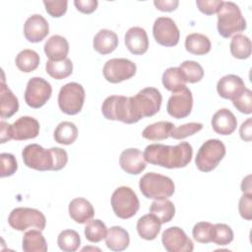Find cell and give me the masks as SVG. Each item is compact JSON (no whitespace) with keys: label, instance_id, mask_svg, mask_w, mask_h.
Masks as SVG:
<instances>
[{"label":"cell","instance_id":"cell-1","mask_svg":"<svg viewBox=\"0 0 252 252\" xmlns=\"http://www.w3.org/2000/svg\"><path fill=\"white\" fill-rule=\"evenodd\" d=\"M144 158L146 162L166 168L185 167L192 158L193 149L187 142H181L176 146L152 144L146 147Z\"/></svg>","mask_w":252,"mask_h":252},{"label":"cell","instance_id":"cell-2","mask_svg":"<svg viewBox=\"0 0 252 252\" xmlns=\"http://www.w3.org/2000/svg\"><path fill=\"white\" fill-rule=\"evenodd\" d=\"M22 158L25 165L39 171L60 170L68 161L65 150L56 147L46 150L38 144L26 146L22 152Z\"/></svg>","mask_w":252,"mask_h":252},{"label":"cell","instance_id":"cell-3","mask_svg":"<svg viewBox=\"0 0 252 252\" xmlns=\"http://www.w3.org/2000/svg\"><path fill=\"white\" fill-rule=\"evenodd\" d=\"M130 109L134 122H138L144 117H150L158 113L160 109L162 96L156 88H145L136 95L129 96Z\"/></svg>","mask_w":252,"mask_h":252},{"label":"cell","instance_id":"cell-4","mask_svg":"<svg viewBox=\"0 0 252 252\" xmlns=\"http://www.w3.org/2000/svg\"><path fill=\"white\" fill-rule=\"evenodd\" d=\"M218 32L228 38L246 29V21L239 7L233 2H223L218 11Z\"/></svg>","mask_w":252,"mask_h":252},{"label":"cell","instance_id":"cell-5","mask_svg":"<svg viewBox=\"0 0 252 252\" xmlns=\"http://www.w3.org/2000/svg\"><path fill=\"white\" fill-rule=\"evenodd\" d=\"M140 191L148 199H167L175 191L173 181L165 176L156 172H149L142 176L139 182Z\"/></svg>","mask_w":252,"mask_h":252},{"label":"cell","instance_id":"cell-6","mask_svg":"<svg viewBox=\"0 0 252 252\" xmlns=\"http://www.w3.org/2000/svg\"><path fill=\"white\" fill-rule=\"evenodd\" d=\"M225 146L219 139L206 141L199 149L195 163L197 168L203 172H210L215 169L225 156Z\"/></svg>","mask_w":252,"mask_h":252},{"label":"cell","instance_id":"cell-7","mask_svg":"<svg viewBox=\"0 0 252 252\" xmlns=\"http://www.w3.org/2000/svg\"><path fill=\"white\" fill-rule=\"evenodd\" d=\"M111 207L116 217L127 220L137 214L140 202L136 193L130 187L120 186L112 193Z\"/></svg>","mask_w":252,"mask_h":252},{"label":"cell","instance_id":"cell-8","mask_svg":"<svg viewBox=\"0 0 252 252\" xmlns=\"http://www.w3.org/2000/svg\"><path fill=\"white\" fill-rule=\"evenodd\" d=\"M9 225L19 231H24L30 227L43 230L46 224L44 215L32 208H16L12 210L8 217Z\"/></svg>","mask_w":252,"mask_h":252},{"label":"cell","instance_id":"cell-9","mask_svg":"<svg viewBox=\"0 0 252 252\" xmlns=\"http://www.w3.org/2000/svg\"><path fill=\"white\" fill-rule=\"evenodd\" d=\"M85 90L82 85L71 82L64 85L58 94V105L68 115L78 114L84 105Z\"/></svg>","mask_w":252,"mask_h":252},{"label":"cell","instance_id":"cell-10","mask_svg":"<svg viewBox=\"0 0 252 252\" xmlns=\"http://www.w3.org/2000/svg\"><path fill=\"white\" fill-rule=\"evenodd\" d=\"M102 115L108 120L121 121L126 124H133L134 119L130 109L129 96L110 95L107 96L101 105Z\"/></svg>","mask_w":252,"mask_h":252},{"label":"cell","instance_id":"cell-11","mask_svg":"<svg viewBox=\"0 0 252 252\" xmlns=\"http://www.w3.org/2000/svg\"><path fill=\"white\" fill-rule=\"evenodd\" d=\"M136 64L126 58H112L103 66L102 73L105 80L117 84L131 79L136 74Z\"/></svg>","mask_w":252,"mask_h":252},{"label":"cell","instance_id":"cell-12","mask_svg":"<svg viewBox=\"0 0 252 252\" xmlns=\"http://www.w3.org/2000/svg\"><path fill=\"white\" fill-rule=\"evenodd\" d=\"M52 94L51 85L42 78L33 77L29 80L25 91L26 103L32 108L43 106Z\"/></svg>","mask_w":252,"mask_h":252},{"label":"cell","instance_id":"cell-13","mask_svg":"<svg viewBox=\"0 0 252 252\" xmlns=\"http://www.w3.org/2000/svg\"><path fill=\"white\" fill-rule=\"evenodd\" d=\"M153 34L156 41L162 46L171 47L179 42V30L174 21L168 17H159L155 21Z\"/></svg>","mask_w":252,"mask_h":252},{"label":"cell","instance_id":"cell-14","mask_svg":"<svg viewBox=\"0 0 252 252\" xmlns=\"http://www.w3.org/2000/svg\"><path fill=\"white\" fill-rule=\"evenodd\" d=\"M161 242L168 252H191L194 249L192 240L178 226L166 228L162 232Z\"/></svg>","mask_w":252,"mask_h":252},{"label":"cell","instance_id":"cell-15","mask_svg":"<svg viewBox=\"0 0 252 252\" xmlns=\"http://www.w3.org/2000/svg\"><path fill=\"white\" fill-rule=\"evenodd\" d=\"M193 107V96L192 93L188 88L175 92L168 98L166 104L167 113L176 119L187 117Z\"/></svg>","mask_w":252,"mask_h":252},{"label":"cell","instance_id":"cell-16","mask_svg":"<svg viewBox=\"0 0 252 252\" xmlns=\"http://www.w3.org/2000/svg\"><path fill=\"white\" fill-rule=\"evenodd\" d=\"M49 32L48 22L41 15L34 14L29 17L24 25L25 37L30 42H39Z\"/></svg>","mask_w":252,"mask_h":252},{"label":"cell","instance_id":"cell-17","mask_svg":"<svg viewBox=\"0 0 252 252\" xmlns=\"http://www.w3.org/2000/svg\"><path fill=\"white\" fill-rule=\"evenodd\" d=\"M119 164L126 173L133 175L140 174L147 166L144 154L135 148L126 149L121 153Z\"/></svg>","mask_w":252,"mask_h":252},{"label":"cell","instance_id":"cell-18","mask_svg":"<svg viewBox=\"0 0 252 252\" xmlns=\"http://www.w3.org/2000/svg\"><path fill=\"white\" fill-rule=\"evenodd\" d=\"M12 132L16 141L33 139L39 134V123L33 117L22 116L12 124Z\"/></svg>","mask_w":252,"mask_h":252},{"label":"cell","instance_id":"cell-19","mask_svg":"<svg viewBox=\"0 0 252 252\" xmlns=\"http://www.w3.org/2000/svg\"><path fill=\"white\" fill-rule=\"evenodd\" d=\"M127 49L134 55H142L149 48V38L146 31L140 27L130 28L124 36Z\"/></svg>","mask_w":252,"mask_h":252},{"label":"cell","instance_id":"cell-20","mask_svg":"<svg viewBox=\"0 0 252 252\" xmlns=\"http://www.w3.org/2000/svg\"><path fill=\"white\" fill-rule=\"evenodd\" d=\"M245 84L243 80L236 75H226L220 78L217 84L218 94L225 99H234L244 90Z\"/></svg>","mask_w":252,"mask_h":252},{"label":"cell","instance_id":"cell-21","mask_svg":"<svg viewBox=\"0 0 252 252\" xmlns=\"http://www.w3.org/2000/svg\"><path fill=\"white\" fill-rule=\"evenodd\" d=\"M237 126V120L234 114L227 108L219 109L212 118V127L220 135L232 134Z\"/></svg>","mask_w":252,"mask_h":252},{"label":"cell","instance_id":"cell-22","mask_svg":"<svg viewBox=\"0 0 252 252\" xmlns=\"http://www.w3.org/2000/svg\"><path fill=\"white\" fill-rule=\"evenodd\" d=\"M69 216L78 223H86L94 216L93 205L85 198H75L69 204Z\"/></svg>","mask_w":252,"mask_h":252},{"label":"cell","instance_id":"cell-23","mask_svg":"<svg viewBox=\"0 0 252 252\" xmlns=\"http://www.w3.org/2000/svg\"><path fill=\"white\" fill-rule=\"evenodd\" d=\"M69 43L64 36L54 34L50 36L44 44V53L52 61H61L67 58Z\"/></svg>","mask_w":252,"mask_h":252},{"label":"cell","instance_id":"cell-24","mask_svg":"<svg viewBox=\"0 0 252 252\" xmlns=\"http://www.w3.org/2000/svg\"><path fill=\"white\" fill-rule=\"evenodd\" d=\"M93 45L94 50L99 54H109L116 49L118 45V36L110 30H100L94 35Z\"/></svg>","mask_w":252,"mask_h":252},{"label":"cell","instance_id":"cell-25","mask_svg":"<svg viewBox=\"0 0 252 252\" xmlns=\"http://www.w3.org/2000/svg\"><path fill=\"white\" fill-rule=\"evenodd\" d=\"M130 243V236L126 229L122 226L114 225L107 230L105 236V244L111 251H123Z\"/></svg>","mask_w":252,"mask_h":252},{"label":"cell","instance_id":"cell-26","mask_svg":"<svg viewBox=\"0 0 252 252\" xmlns=\"http://www.w3.org/2000/svg\"><path fill=\"white\" fill-rule=\"evenodd\" d=\"M160 221L150 213L138 220L137 231L141 238L146 240H154L160 231Z\"/></svg>","mask_w":252,"mask_h":252},{"label":"cell","instance_id":"cell-27","mask_svg":"<svg viewBox=\"0 0 252 252\" xmlns=\"http://www.w3.org/2000/svg\"><path fill=\"white\" fill-rule=\"evenodd\" d=\"M19 109V101L12 91L2 80L0 86V116L1 118L12 117Z\"/></svg>","mask_w":252,"mask_h":252},{"label":"cell","instance_id":"cell-28","mask_svg":"<svg viewBox=\"0 0 252 252\" xmlns=\"http://www.w3.org/2000/svg\"><path fill=\"white\" fill-rule=\"evenodd\" d=\"M22 248L25 252H46L47 243L39 229H31L24 234Z\"/></svg>","mask_w":252,"mask_h":252},{"label":"cell","instance_id":"cell-29","mask_svg":"<svg viewBox=\"0 0 252 252\" xmlns=\"http://www.w3.org/2000/svg\"><path fill=\"white\" fill-rule=\"evenodd\" d=\"M174 128V124L169 121H158L147 126L142 136L150 141H160L170 137V133Z\"/></svg>","mask_w":252,"mask_h":252},{"label":"cell","instance_id":"cell-30","mask_svg":"<svg viewBox=\"0 0 252 252\" xmlns=\"http://www.w3.org/2000/svg\"><path fill=\"white\" fill-rule=\"evenodd\" d=\"M163 87L172 93L178 92L186 87V79L179 67L167 68L162 74Z\"/></svg>","mask_w":252,"mask_h":252},{"label":"cell","instance_id":"cell-31","mask_svg":"<svg viewBox=\"0 0 252 252\" xmlns=\"http://www.w3.org/2000/svg\"><path fill=\"white\" fill-rule=\"evenodd\" d=\"M185 48L194 55H205L211 50V41L205 34L190 33L185 38Z\"/></svg>","mask_w":252,"mask_h":252},{"label":"cell","instance_id":"cell-32","mask_svg":"<svg viewBox=\"0 0 252 252\" xmlns=\"http://www.w3.org/2000/svg\"><path fill=\"white\" fill-rule=\"evenodd\" d=\"M150 213L153 214L160 223H166L173 219L175 215V207L170 200L158 199L151 204Z\"/></svg>","mask_w":252,"mask_h":252},{"label":"cell","instance_id":"cell-33","mask_svg":"<svg viewBox=\"0 0 252 252\" xmlns=\"http://www.w3.org/2000/svg\"><path fill=\"white\" fill-rule=\"evenodd\" d=\"M78 137L77 126L70 121H63L57 125L54 130L53 138L55 142L62 145L73 144Z\"/></svg>","mask_w":252,"mask_h":252},{"label":"cell","instance_id":"cell-34","mask_svg":"<svg viewBox=\"0 0 252 252\" xmlns=\"http://www.w3.org/2000/svg\"><path fill=\"white\" fill-rule=\"evenodd\" d=\"M39 55L32 49H24L18 53L15 62L18 69L24 73L34 71L39 65Z\"/></svg>","mask_w":252,"mask_h":252},{"label":"cell","instance_id":"cell-35","mask_svg":"<svg viewBox=\"0 0 252 252\" xmlns=\"http://www.w3.org/2000/svg\"><path fill=\"white\" fill-rule=\"evenodd\" d=\"M45 70L50 77L56 80H62L69 77L72 74L73 63L69 58H66L61 61L48 60L45 64Z\"/></svg>","mask_w":252,"mask_h":252},{"label":"cell","instance_id":"cell-36","mask_svg":"<svg viewBox=\"0 0 252 252\" xmlns=\"http://www.w3.org/2000/svg\"><path fill=\"white\" fill-rule=\"evenodd\" d=\"M229 48L234 58L247 59L251 55V40L244 34H235L230 41Z\"/></svg>","mask_w":252,"mask_h":252},{"label":"cell","instance_id":"cell-37","mask_svg":"<svg viewBox=\"0 0 252 252\" xmlns=\"http://www.w3.org/2000/svg\"><path fill=\"white\" fill-rule=\"evenodd\" d=\"M57 244L62 251L74 252L79 249L81 244V238L76 230L65 229L59 233L57 238Z\"/></svg>","mask_w":252,"mask_h":252},{"label":"cell","instance_id":"cell-38","mask_svg":"<svg viewBox=\"0 0 252 252\" xmlns=\"http://www.w3.org/2000/svg\"><path fill=\"white\" fill-rule=\"evenodd\" d=\"M107 227L100 220H90L85 227L86 238L93 243H97L105 238Z\"/></svg>","mask_w":252,"mask_h":252},{"label":"cell","instance_id":"cell-39","mask_svg":"<svg viewBox=\"0 0 252 252\" xmlns=\"http://www.w3.org/2000/svg\"><path fill=\"white\" fill-rule=\"evenodd\" d=\"M179 68L182 71L187 83L194 84L200 82L204 77L203 67L195 61L186 60L180 64Z\"/></svg>","mask_w":252,"mask_h":252},{"label":"cell","instance_id":"cell-40","mask_svg":"<svg viewBox=\"0 0 252 252\" xmlns=\"http://www.w3.org/2000/svg\"><path fill=\"white\" fill-rule=\"evenodd\" d=\"M233 240V231L225 223H216L214 224L213 238L212 242L223 246L229 244Z\"/></svg>","mask_w":252,"mask_h":252},{"label":"cell","instance_id":"cell-41","mask_svg":"<svg viewBox=\"0 0 252 252\" xmlns=\"http://www.w3.org/2000/svg\"><path fill=\"white\" fill-rule=\"evenodd\" d=\"M213 230L214 224L208 221H200L194 225L192 235L193 238L199 243H210L212 242L213 238Z\"/></svg>","mask_w":252,"mask_h":252},{"label":"cell","instance_id":"cell-42","mask_svg":"<svg viewBox=\"0 0 252 252\" xmlns=\"http://www.w3.org/2000/svg\"><path fill=\"white\" fill-rule=\"evenodd\" d=\"M203 128V124L199 122H190L187 124L180 125L179 127H174L170 133V137L175 140H182L186 137L192 136Z\"/></svg>","mask_w":252,"mask_h":252},{"label":"cell","instance_id":"cell-43","mask_svg":"<svg viewBox=\"0 0 252 252\" xmlns=\"http://www.w3.org/2000/svg\"><path fill=\"white\" fill-rule=\"evenodd\" d=\"M234 107L244 114H251L252 112V92L245 89L237 97L232 99Z\"/></svg>","mask_w":252,"mask_h":252},{"label":"cell","instance_id":"cell-44","mask_svg":"<svg viewBox=\"0 0 252 252\" xmlns=\"http://www.w3.org/2000/svg\"><path fill=\"white\" fill-rule=\"evenodd\" d=\"M1 160V177H7L13 175L18 169V163L16 158L9 153H2L0 155Z\"/></svg>","mask_w":252,"mask_h":252},{"label":"cell","instance_id":"cell-45","mask_svg":"<svg viewBox=\"0 0 252 252\" xmlns=\"http://www.w3.org/2000/svg\"><path fill=\"white\" fill-rule=\"evenodd\" d=\"M46 12L53 18H59L63 16L67 11L68 1H43Z\"/></svg>","mask_w":252,"mask_h":252},{"label":"cell","instance_id":"cell-46","mask_svg":"<svg viewBox=\"0 0 252 252\" xmlns=\"http://www.w3.org/2000/svg\"><path fill=\"white\" fill-rule=\"evenodd\" d=\"M238 211L244 220H250L252 219V194H243L240 197Z\"/></svg>","mask_w":252,"mask_h":252},{"label":"cell","instance_id":"cell-47","mask_svg":"<svg viewBox=\"0 0 252 252\" xmlns=\"http://www.w3.org/2000/svg\"><path fill=\"white\" fill-rule=\"evenodd\" d=\"M221 0H197L196 4L198 9L205 15H213L218 13L219 9L222 5Z\"/></svg>","mask_w":252,"mask_h":252},{"label":"cell","instance_id":"cell-48","mask_svg":"<svg viewBox=\"0 0 252 252\" xmlns=\"http://www.w3.org/2000/svg\"><path fill=\"white\" fill-rule=\"evenodd\" d=\"M98 2L96 0H75L74 5L77 10L84 14H91L97 8Z\"/></svg>","mask_w":252,"mask_h":252},{"label":"cell","instance_id":"cell-49","mask_svg":"<svg viewBox=\"0 0 252 252\" xmlns=\"http://www.w3.org/2000/svg\"><path fill=\"white\" fill-rule=\"evenodd\" d=\"M154 4L156 6V8L159 11H162V12H171V11H174L179 2L177 0H156L154 1Z\"/></svg>","mask_w":252,"mask_h":252},{"label":"cell","instance_id":"cell-50","mask_svg":"<svg viewBox=\"0 0 252 252\" xmlns=\"http://www.w3.org/2000/svg\"><path fill=\"white\" fill-rule=\"evenodd\" d=\"M239 135L240 138L245 142H250L252 139V125H251V118H248L244 121L240 128H239Z\"/></svg>","mask_w":252,"mask_h":252},{"label":"cell","instance_id":"cell-51","mask_svg":"<svg viewBox=\"0 0 252 252\" xmlns=\"http://www.w3.org/2000/svg\"><path fill=\"white\" fill-rule=\"evenodd\" d=\"M0 128H1V132H0V143L1 144H4L13 139V132H12L11 124H9L5 121H1Z\"/></svg>","mask_w":252,"mask_h":252},{"label":"cell","instance_id":"cell-52","mask_svg":"<svg viewBox=\"0 0 252 252\" xmlns=\"http://www.w3.org/2000/svg\"><path fill=\"white\" fill-rule=\"evenodd\" d=\"M241 191L243 194H252L251 192V175H247L241 182Z\"/></svg>","mask_w":252,"mask_h":252}]
</instances>
